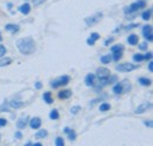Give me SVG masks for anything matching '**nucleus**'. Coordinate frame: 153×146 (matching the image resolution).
<instances>
[{
    "label": "nucleus",
    "instance_id": "11",
    "mask_svg": "<svg viewBox=\"0 0 153 146\" xmlns=\"http://www.w3.org/2000/svg\"><path fill=\"white\" fill-rule=\"evenodd\" d=\"M27 124H28V117H21L17 121V127L19 130H22L27 126Z\"/></svg>",
    "mask_w": 153,
    "mask_h": 146
},
{
    "label": "nucleus",
    "instance_id": "22",
    "mask_svg": "<svg viewBox=\"0 0 153 146\" xmlns=\"http://www.w3.org/2000/svg\"><path fill=\"white\" fill-rule=\"evenodd\" d=\"M47 134H48V132L46 130H39L37 132V134H36V138L37 139H44V138L47 137Z\"/></svg>",
    "mask_w": 153,
    "mask_h": 146
},
{
    "label": "nucleus",
    "instance_id": "23",
    "mask_svg": "<svg viewBox=\"0 0 153 146\" xmlns=\"http://www.w3.org/2000/svg\"><path fill=\"white\" fill-rule=\"evenodd\" d=\"M113 93L114 94H121V93H124V90H123V86H121V84L120 83H118V84H115L114 86H113Z\"/></svg>",
    "mask_w": 153,
    "mask_h": 146
},
{
    "label": "nucleus",
    "instance_id": "24",
    "mask_svg": "<svg viewBox=\"0 0 153 146\" xmlns=\"http://www.w3.org/2000/svg\"><path fill=\"white\" fill-rule=\"evenodd\" d=\"M100 61H101L104 65H107V64H110V63L112 61V55H110V54L102 55V57L100 58Z\"/></svg>",
    "mask_w": 153,
    "mask_h": 146
},
{
    "label": "nucleus",
    "instance_id": "8",
    "mask_svg": "<svg viewBox=\"0 0 153 146\" xmlns=\"http://www.w3.org/2000/svg\"><path fill=\"white\" fill-rule=\"evenodd\" d=\"M28 124H30V127L33 128V130H38L41 126V119L39 117H34L32 119L28 120Z\"/></svg>",
    "mask_w": 153,
    "mask_h": 146
},
{
    "label": "nucleus",
    "instance_id": "20",
    "mask_svg": "<svg viewBox=\"0 0 153 146\" xmlns=\"http://www.w3.org/2000/svg\"><path fill=\"white\" fill-rule=\"evenodd\" d=\"M151 16H152V10H151V8H149L147 11H144V12H143V14H141V19H143V20H145V21H149V20L151 19Z\"/></svg>",
    "mask_w": 153,
    "mask_h": 146
},
{
    "label": "nucleus",
    "instance_id": "26",
    "mask_svg": "<svg viewBox=\"0 0 153 146\" xmlns=\"http://www.w3.org/2000/svg\"><path fill=\"white\" fill-rule=\"evenodd\" d=\"M12 63V59L11 58H1L0 59V67H4V66H7Z\"/></svg>",
    "mask_w": 153,
    "mask_h": 146
},
{
    "label": "nucleus",
    "instance_id": "29",
    "mask_svg": "<svg viewBox=\"0 0 153 146\" xmlns=\"http://www.w3.org/2000/svg\"><path fill=\"white\" fill-rule=\"evenodd\" d=\"M133 60L135 63H141L144 60V55L141 54V53H135L133 55Z\"/></svg>",
    "mask_w": 153,
    "mask_h": 146
},
{
    "label": "nucleus",
    "instance_id": "14",
    "mask_svg": "<svg viewBox=\"0 0 153 146\" xmlns=\"http://www.w3.org/2000/svg\"><path fill=\"white\" fill-rule=\"evenodd\" d=\"M127 42L131 45V46H135V45H138V42H139V38L137 34H130L128 38H127Z\"/></svg>",
    "mask_w": 153,
    "mask_h": 146
},
{
    "label": "nucleus",
    "instance_id": "3",
    "mask_svg": "<svg viewBox=\"0 0 153 146\" xmlns=\"http://www.w3.org/2000/svg\"><path fill=\"white\" fill-rule=\"evenodd\" d=\"M139 66L138 65H134L132 63H124V64H120V65H117L115 66V70L119 71V72H131L135 69H138Z\"/></svg>",
    "mask_w": 153,
    "mask_h": 146
},
{
    "label": "nucleus",
    "instance_id": "19",
    "mask_svg": "<svg viewBox=\"0 0 153 146\" xmlns=\"http://www.w3.org/2000/svg\"><path fill=\"white\" fill-rule=\"evenodd\" d=\"M120 84H121V86H123V90H124V92H130V91H131L132 85H131L130 80H123Z\"/></svg>",
    "mask_w": 153,
    "mask_h": 146
},
{
    "label": "nucleus",
    "instance_id": "35",
    "mask_svg": "<svg viewBox=\"0 0 153 146\" xmlns=\"http://www.w3.org/2000/svg\"><path fill=\"white\" fill-rule=\"evenodd\" d=\"M137 4H138V6H139V8H144V7L146 6L145 0H138V1H137Z\"/></svg>",
    "mask_w": 153,
    "mask_h": 146
},
{
    "label": "nucleus",
    "instance_id": "47",
    "mask_svg": "<svg viewBox=\"0 0 153 146\" xmlns=\"http://www.w3.org/2000/svg\"><path fill=\"white\" fill-rule=\"evenodd\" d=\"M70 131H71V128H70V127H65V128H64V132H65V133H68Z\"/></svg>",
    "mask_w": 153,
    "mask_h": 146
},
{
    "label": "nucleus",
    "instance_id": "45",
    "mask_svg": "<svg viewBox=\"0 0 153 146\" xmlns=\"http://www.w3.org/2000/svg\"><path fill=\"white\" fill-rule=\"evenodd\" d=\"M16 138H17V139H21V138H22V134H21V132H20V131L16 132Z\"/></svg>",
    "mask_w": 153,
    "mask_h": 146
},
{
    "label": "nucleus",
    "instance_id": "38",
    "mask_svg": "<svg viewBox=\"0 0 153 146\" xmlns=\"http://www.w3.org/2000/svg\"><path fill=\"white\" fill-rule=\"evenodd\" d=\"M113 40H114V38H113V36H111V38H108V39H106V40H105V44H104V45H105V46H110V44H111V42H113Z\"/></svg>",
    "mask_w": 153,
    "mask_h": 146
},
{
    "label": "nucleus",
    "instance_id": "10",
    "mask_svg": "<svg viewBox=\"0 0 153 146\" xmlns=\"http://www.w3.org/2000/svg\"><path fill=\"white\" fill-rule=\"evenodd\" d=\"M94 81H96V74L90 73V74H87L85 77V84H86V86H90V87L93 86Z\"/></svg>",
    "mask_w": 153,
    "mask_h": 146
},
{
    "label": "nucleus",
    "instance_id": "1",
    "mask_svg": "<svg viewBox=\"0 0 153 146\" xmlns=\"http://www.w3.org/2000/svg\"><path fill=\"white\" fill-rule=\"evenodd\" d=\"M17 47L22 54H32L36 51V44L34 40L30 36L27 38H21L17 41Z\"/></svg>",
    "mask_w": 153,
    "mask_h": 146
},
{
    "label": "nucleus",
    "instance_id": "32",
    "mask_svg": "<svg viewBox=\"0 0 153 146\" xmlns=\"http://www.w3.org/2000/svg\"><path fill=\"white\" fill-rule=\"evenodd\" d=\"M67 134H68V139H70V140H74V139L76 138V131H73L72 128H71V131H70V132H68Z\"/></svg>",
    "mask_w": 153,
    "mask_h": 146
},
{
    "label": "nucleus",
    "instance_id": "41",
    "mask_svg": "<svg viewBox=\"0 0 153 146\" xmlns=\"http://www.w3.org/2000/svg\"><path fill=\"white\" fill-rule=\"evenodd\" d=\"M44 1H46V0H33V5H34V6H39V5L42 4Z\"/></svg>",
    "mask_w": 153,
    "mask_h": 146
},
{
    "label": "nucleus",
    "instance_id": "9",
    "mask_svg": "<svg viewBox=\"0 0 153 146\" xmlns=\"http://www.w3.org/2000/svg\"><path fill=\"white\" fill-rule=\"evenodd\" d=\"M138 10H140L139 6H138V4H137V2H133V4H131L130 6H126V7L124 8V12H125L126 14H131V13L137 12Z\"/></svg>",
    "mask_w": 153,
    "mask_h": 146
},
{
    "label": "nucleus",
    "instance_id": "17",
    "mask_svg": "<svg viewBox=\"0 0 153 146\" xmlns=\"http://www.w3.org/2000/svg\"><path fill=\"white\" fill-rule=\"evenodd\" d=\"M138 83H139L140 85H143V86H150V85L152 84V80H151V79H149V78L141 77V78H139V79H138Z\"/></svg>",
    "mask_w": 153,
    "mask_h": 146
},
{
    "label": "nucleus",
    "instance_id": "5",
    "mask_svg": "<svg viewBox=\"0 0 153 146\" xmlns=\"http://www.w3.org/2000/svg\"><path fill=\"white\" fill-rule=\"evenodd\" d=\"M110 74H111V71L108 69H106V67H99V69H97L96 75L99 79H107L110 77Z\"/></svg>",
    "mask_w": 153,
    "mask_h": 146
},
{
    "label": "nucleus",
    "instance_id": "16",
    "mask_svg": "<svg viewBox=\"0 0 153 146\" xmlns=\"http://www.w3.org/2000/svg\"><path fill=\"white\" fill-rule=\"evenodd\" d=\"M19 11L22 13V14H28L30 12H31V6H30V4H24V5H21L19 7Z\"/></svg>",
    "mask_w": 153,
    "mask_h": 146
},
{
    "label": "nucleus",
    "instance_id": "48",
    "mask_svg": "<svg viewBox=\"0 0 153 146\" xmlns=\"http://www.w3.org/2000/svg\"><path fill=\"white\" fill-rule=\"evenodd\" d=\"M33 145H36V146H41V143H34Z\"/></svg>",
    "mask_w": 153,
    "mask_h": 146
},
{
    "label": "nucleus",
    "instance_id": "36",
    "mask_svg": "<svg viewBox=\"0 0 153 146\" xmlns=\"http://www.w3.org/2000/svg\"><path fill=\"white\" fill-rule=\"evenodd\" d=\"M6 53V47L4 45H0V58H2Z\"/></svg>",
    "mask_w": 153,
    "mask_h": 146
},
{
    "label": "nucleus",
    "instance_id": "37",
    "mask_svg": "<svg viewBox=\"0 0 153 146\" xmlns=\"http://www.w3.org/2000/svg\"><path fill=\"white\" fill-rule=\"evenodd\" d=\"M79 110H80V106H73V107H71V113L72 114H76L79 112Z\"/></svg>",
    "mask_w": 153,
    "mask_h": 146
},
{
    "label": "nucleus",
    "instance_id": "28",
    "mask_svg": "<svg viewBox=\"0 0 153 146\" xmlns=\"http://www.w3.org/2000/svg\"><path fill=\"white\" fill-rule=\"evenodd\" d=\"M50 118H51L52 120L59 119V112H58L57 110H52V111L50 112Z\"/></svg>",
    "mask_w": 153,
    "mask_h": 146
},
{
    "label": "nucleus",
    "instance_id": "33",
    "mask_svg": "<svg viewBox=\"0 0 153 146\" xmlns=\"http://www.w3.org/2000/svg\"><path fill=\"white\" fill-rule=\"evenodd\" d=\"M138 44H139V42H138ZM147 46H149V44H147V42H140L138 47H139V50H140V51H146V50H147Z\"/></svg>",
    "mask_w": 153,
    "mask_h": 146
},
{
    "label": "nucleus",
    "instance_id": "12",
    "mask_svg": "<svg viewBox=\"0 0 153 146\" xmlns=\"http://www.w3.org/2000/svg\"><path fill=\"white\" fill-rule=\"evenodd\" d=\"M72 95V91L71 90H62V91H59L58 93V98L59 99H68Z\"/></svg>",
    "mask_w": 153,
    "mask_h": 146
},
{
    "label": "nucleus",
    "instance_id": "6",
    "mask_svg": "<svg viewBox=\"0 0 153 146\" xmlns=\"http://www.w3.org/2000/svg\"><path fill=\"white\" fill-rule=\"evenodd\" d=\"M143 36L144 38L147 40V41H152L153 40V36H152V26L151 25H145L143 27Z\"/></svg>",
    "mask_w": 153,
    "mask_h": 146
},
{
    "label": "nucleus",
    "instance_id": "4",
    "mask_svg": "<svg viewBox=\"0 0 153 146\" xmlns=\"http://www.w3.org/2000/svg\"><path fill=\"white\" fill-rule=\"evenodd\" d=\"M101 19H102V14H101V13H96V14H93V16H91V17L85 19V22H86V25H88V26H93V25L98 24Z\"/></svg>",
    "mask_w": 153,
    "mask_h": 146
},
{
    "label": "nucleus",
    "instance_id": "49",
    "mask_svg": "<svg viewBox=\"0 0 153 146\" xmlns=\"http://www.w3.org/2000/svg\"><path fill=\"white\" fill-rule=\"evenodd\" d=\"M2 40V36H1V33H0V41Z\"/></svg>",
    "mask_w": 153,
    "mask_h": 146
},
{
    "label": "nucleus",
    "instance_id": "30",
    "mask_svg": "<svg viewBox=\"0 0 153 146\" xmlns=\"http://www.w3.org/2000/svg\"><path fill=\"white\" fill-rule=\"evenodd\" d=\"M111 51H112V52H115V51H124V46H123V45H120V44L114 45V46H112V47H111Z\"/></svg>",
    "mask_w": 153,
    "mask_h": 146
},
{
    "label": "nucleus",
    "instance_id": "39",
    "mask_svg": "<svg viewBox=\"0 0 153 146\" xmlns=\"http://www.w3.org/2000/svg\"><path fill=\"white\" fill-rule=\"evenodd\" d=\"M7 125V120L5 118H0V127H4Z\"/></svg>",
    "mask_w": 153,
    "mask_h": 146
},
{
    "label": "nucleus",
    "instance_id": "42",
    "mask_svg": "<svg viewBox=\"0 0 153 146\" xmlns=\"http://www.w3.org/2000/svg\"><path fill=\"white\" fill-rule=\"evenodd\" d=\"M34 87H36V89H37V90H40V89H41V87H42V84H41V83H40V81H37V83H36V84H34Z\"/></svg>",
    "mask_w": 153,
    "mask_h": 146
},
{
    "label": "nucleus",
    "instance_id": "2",
    "mask_svg": "<svg viewBox=\"0 0 153 146\" xmlns=\"http://www.w3.org/2000/svg\"><path fill=\"white\" fill-rule=\"evenodd\" d=\"M68 83H70V77L68 75H61V77H59L51 83V86L53 89H58V87H61V86H66Z\"/></svg>",
    "mask_w": 153,
    "mask_h": 146
},
{
    "label": "nucleus",
    "instance_id": "25",
    "mask_svg": "<svg viewBox=\"0 0 153 146\" xmlns=\"http://www.w3.org/2000/svg\"><path fill=\"white\" fill-rule=\"evenodd\" d=\"M112 53H113L112 60H114V61H119L123 58V51H115V52H112Z\"/></svg>",
    "mask_w": 153,
    "mask_h": 146
},
{
    "label": "nucleus",
    "instance_id": "31",
    "mask_svg": "<svg viewBox=\"0 0 153 146\" xmlns=\"http://www.w3.org/2000/svg\"><path fill=\"white\" fill-rule=\"evenodd\" d=\"M117 80H118V77H117V75H111V74H110V77L107 78V84H110V85H111V84H114Z\"/></svg>",
    "mask_w": 153,
    "mask_h": 146
},
{
    "label": "nucleus",
    "instance_id": "13",
    "mask_svg": "<svg viewBox=\"0 0 153 146\" xmlns=\"http://www.w3.org/2000/svg\"><path fill=\"white\" fill-rule=\"evenodd\" d=\"M100 38V34H98L97 32H93V33H91V36L90 38L87 39V45H90V46H93L94 45V42H96L97 40Z\"/></svg>",
    "mask_w": 153,
    "mask_h": 146
},
{
    "label": "nucleus",
    "instance_id": "46",
    "mask_svg": "<svg viewBox=\"0 0 153 146\" xmlns=\"http://www.w3.org/2000/svg\"><path fill=\"white\" fill-rule=\"evenodd\" d=\"M149 71L150 72H153V63L150 60V63H149Z\"/></svg>",
    "mask_w": 153,
    "mask_h": 146
},
{
    "label": "nucleus",
    "instance_id": "43",
    "mask_svg": "<svg viewBox=\"0 0 153 146\" xmlns=\"http://www.w3.org/2000/svg\"><path fill=\"white\" fill-rule=\"evenodd\" d=\"M144 124H145L146 126H149V127H152V120H145Z\"/></svg>",
    "mask_w": 153,
    "mask_h": 146
},
{
    "label": "nucleus",
    "instance_id": "7",
    "mask_svg": "<svg viewBox=\"0 0 153 146\" xmlns=\"http://www.w3.org/2000/svg\"><path fill=\"white\" fill-rule=\"evenodd\" d=\"M152 107V104L149 101V103H144V104H141V105H139L135 111H134V113L135 114H143V113H145L147 110H150Z\"/></svg>",
    "mask_w": 153,
    "mask_h": 146
},
{
    "label": "nucleus",
    "instance_id": "40",
    "mask_svg": "<svg viewBox=\"0 0 153 146\" xmlns=\"http://www.w3.org/2000/svg\"><path fill=\"white\" fill-rule=\"evenodd\" d=\"M152 59V52H147L144 55V60H151Z\"/></svg>",
    "mask_w": 153,
    "mask_h": 146
},
{
    "label": "nucleus",
    "instance_id": "44",
    "mask_svg": "<svg viewBox=\"0 0 153 146\" xmlns=\"http://www.w3.org/2000/svg\"><path fill=\"white\" fill-rule=\"evenodd\" d=\"M139 26V24H132L131 26H127L126 27V30H131V28H135V27H138Z\"/></svg>",
    "mask_w": 153,
    "mask_h": 146
},
{
    "label": "nucleus",
    "instance_id": "21",
    "mask_svg": "<svg viewBox=\"0 0 153 146\" xmlns=\"http://www.w3.org/2000/svg\"><path fill=\"white\" fill-rule=\"evenodd\" d=\"M10 106L12 109H19L21 106H24V103L20 101V100H11L10 101Z\"/></svg>",
    "mask_w": 153,
    "mask_h": 146
},
{
    "label": "nucleus",
    "instance_id": "34",
    "mask_svg": "<svg viewBox=\"0 0 153 146\" xmlns=\"http://www.w3.org/2000/svg\"><path fill=\"white\" fill-rule=\"evenodd\" d=\"M64 144H65V142H64V139L61 137H57L56 138V145L57 146H64Z\"/></svg>",
    "mask_w": 153,
    "mask_h": 146
},
{
    "label": "nucleus",
    "instance_id": "18",
    "mask_svg": "<svg viewBox=\"0 0 153 146\" xmlns=\"http://www.w3.org/2000/svg\"><path fill=\"white\" fill-rule=\"evenodd\" d=\"M42 99H44V101H45L46 104H52V103H53V98H52L51 92H45V93L42 94Z\"/></svg>",
    "mask_w": 153,
    "mask_h": 146
},
{
    "label": "nucleus",
    "instance_id": "27",
    "mask_svg": "<svg viewBox=\"0 0 153 146\" xmlns=\"http://www.w3.org/2000/svg\"><path fill=\"white\" fill-rule=\"evenodd\" d=\"M99 110H100L101 112H106V111L111 110V105H110L108 103H102V104L99 106Z\"/></svg>",
    "mask_w": 153,
    "mask_h": 146
},
{
    "label": "nucleus",
    "instance_id": "15",
    "mask_svg": "<svg viewBox=\"0 0 153 146\" xmlns=\"http://www.w3.org/2000/svg\"><path fill=\"white\" fill-rule=\"evenodd\" d=\"M5 30L8 31V32H12V33H16L19 31V25H16V24H8L5 26Z\"/></svg>",
    "mask_w": 153,
    "mask_h": 146
}]
</instances>
